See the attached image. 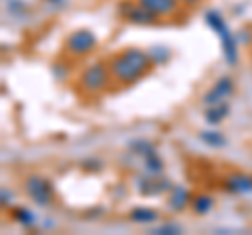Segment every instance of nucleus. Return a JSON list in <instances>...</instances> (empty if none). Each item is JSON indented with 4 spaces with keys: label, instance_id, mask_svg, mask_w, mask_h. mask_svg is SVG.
Instances as JSON below:
<instances>
[{
    "label": "nucleus",
    "instance_id": "2",
    "mask_svg": "<svg viewBox=\"0 0 252 235\" xmlns=\"http://www.w3.org/2000/svg\"><path fill=\"white\" fill-rule=\"evenodd\" d=\"M206 23L210 26V29H215L217 36L220 38L223 57L227 61V65H235V63H238V44H235V38L231 34V29L227 28L225 19L220 17L217 11H210V13H206Z\"/></svg>",
    "mask_w": 252,
    "mask_h": 235
},
{
    "label": "nucleus",
    "instance_id": "8",
    "mask_svg": "<svg viewBox=\"0 0 252 235\" xmlns=\"http://www.w3.org/2000/svg\"><path fill=\"white\" fill-rule=\"evenodd\" d=\"M139 4H143L147 11H152L156 17L160 15H170L177 11L179 0H139Z\"/></svg>",
    "mask_w": 252,
    "mask_h": 235
},
{
    "label": "nucleus",
    "instance_id": "1",
    "mask_svg": "<svg viewBox=\"0 0 252 235\" xmlns=\"http://www.w3.org/2000/svg\"><path fill=\"white\" fill-rule=\"evenodd\" d=\"M152 63L154 61L149 57V53L141 51V49H126L112 57V61H109V72H112V76L118 82L130 84V82L139 80L143 74H147Z\"/></svg>",
    "mask_w": 252,
    "mask_h": 235
},
{
    "label": "nucleus",
    "instance_id": "14",
    "mask_svg": "<svg viewBox=\"0 0 252 235\" xmlns=\"http://www.w3.org/2000/svg\"><path fill=\"white\" fill-rule=\"evenodd\" d=\"M191 206H193V212L198 214H206L212 210V206H215V202H212L210 195H198V198L191 200Z\"/></svg>",
    "mask_w": 252,
    "mask_h": 235
},
{
    "label": "nucleus",
    "instance_id": "3",
    "mask_svg": "<svg viewBox=\"0 0 252 235\" xmlns=\"http://www.w3.org/2000/svg\"><path fill=\"white\" fill-rule=\"evenodd\" d=\"M109 76H112V72H109V65H105V63H93L91 67H86L82 72V76H80L82 90L91 92V95H94V92H101L109 84Z\"/></svg>",
    "mask_w": 252,
    "mask_h": 235
},
{
    "label": "nucleus",
    "instance_id": "12",
    "mask_svg": "<svg viewBox=\"0 0 252 235\" xmlns=\"http://www.w3.org/2000/svg\"><path fill=\"white\" fill-rule=\"evenodd\" d=\"M229 114V105H227V101L225 103H217V105H208L206 109V122L208 124H219V122H223L225 120V116Z\"/></svg>",
    "mask_w": 252,
    "mask_h": 235
},
{
    "label": "nucleus",
    "instance_id": "21",
    "mask_svg": "<svg viewBox=\"0 0 252 235\" xmlns=\"http://www.w3.org/2000/svg\"><path fill=\"white\" fill-rule=\"evenodd\" d=\"M51 2H57V0H51Z\"/></svg>",
    "mask_w": 252,
    "mask_h": 235
},
{
    "label": "nucleus",
    "instance_id": "5",
    "mask_svg": "<svg viewBox=\"0 0 252 235\" xmlns=\"http://www.w3.org/2000/svg\"><path fill=\"white\" fill-rule=\"evenodd\" d=\"M65 46L72 55L82 57V55H89L94 51V46H97V36H94L91 29H76V32H72L67 36Z\"/></svg>",
    "mask_w": 252,
    "mask_h": 235
},
{
    "label": "nucleus",
    "instance_id": "19",
    "mask_svg": "<svg viewBox=\"0 0 252 235\" xmlns=\"http://www.w3.org/2000/svg\"><path fill=\"white\" fill-rule=\"evenodd\" d=\"M179 231H181V227H179V225L168 223V225H160L158 229H152L149 233H156V235H175V233H179Z\"/></svg>",
    "mask_w": 252,
    "mask_h": 235
},
{
    "label": "nucleus",
    "instance_id": "20",
    "mask_svg": "<svg viewBox=\"0 0 252 235\" xmlns=\"http://www.w3.org/2000/svg\"><path fill=\"white\" fill-rule=\"evenodd\" d=\"M179 2H185V4H198L200 0H179Z\"/></svg>",
    "mask_w": 252,
    "mask_h": 235
},
{
    "label": "nucleus",
    "instance_id": "13",
    "mask_svg": "<svg viewBox=\"0 0 252 235\" xmlns=\"http://www.w3.org/2000/svg\"><path fill=\"white\" fill-rule=\"evenodd\" d=\"M200 139L206 145H210V147H223L227 143V139L220 135V132H217V130H202L200 132Z\"/></svg>",
    "mask_w": 252,
    "mask_h": 235
},
{
    "label": "nucleus",
    "instance_id": "10",
    "mask_svg": "<svg viewBox=\"0 0 252 235\" xmlns=\"http://www.w3.org/2000/svg\"><path fill=\"white\" fill-rule=\"evenodd\" d=\"M189 204H191V195H189V191L185 187H172L170 198H168V206L172 210H177V212H181V210L187 208Z\"/></svg>",
    "mask_w": 252,
    "mask_h": 235
},
{
    "label": "nucleus",
    "instance_id": "18",
    "mask_svg": "<svg viewBox=\"0 0 252 235\" xmlns=\"http://www.w3.org/2000/svg\"><path fill=\"white\" fill-rule=\"evenodd\" d=\"M13 216H15V221H19L21 225H26V227L34 225V214H32L30 210H26V208H17V210H13Z\"/></svg>",
    "mask_w": 252,
    "mask_h": 235
},
{
    "label": "nucleus",
    "instance_id": "16",
    "mask_svg": "<svg viewBox=\"0 0 252 235\" xmlns=\"http://www.w3.org/2000/svg\"><path fill=\"white\" fill-rule=\"evenodd\" d=\"M143 162H145L147 172H152V175H160L162 172V160L158 158V153L147 155V158H143Z\"/></svg>",
    "mask_w": 252,
    "mask_h": 235
},
{
    "label": "nucleus",
    "instance_id": "17",
    "mask_svg": "<svg viewBox=\"0 0 252 235\" xmlns=\"http://www.w3.org/2000/svg\"><path fill=\"white\" fill-rule=\"evenodd\" d=\"M130 149H132V151H137V153H141L143 158H147V155L156 153L154 145H152V143H147V141H135V143H130Z\"/></svg>",
    "mask_w": 252,
    "mask_h": 235
},
{
    "label": "nucleus",
    "instance_id": "6",
    "mask_svg": "<svg viewBox=\"0 0 252 235\" xmlns=\"http://www.w3.org/2000/svg\"><path fill=\"white\" fill-rule=\"evenodd\" d=\"M233 90H235V84L231 78H219V80L212 84V88L204 95V103L206 105H217V103H225L227 99H229L233 95Z\"/></svg>",
    "mask_w": 252,
    "mask_h": 235
},
{
    "label": "nucleus",
    "instance_id": "11",
    "mask_svg": "<svg viewBox=\"0 0 252 235\" xmlns=\"http://www.w3.org/2000/svg\"><path fill=\"white\" fill-rule=\"evenodd\" d=\"M158 210H154V208H132L130 210V214H128V218L132 223H143V225H149V223H154V221H158Z\"/></svg>",
    "mask_w": 252,
    "mask_h": 235
},
{
    "label": "nucleus",
    "instance_id": "7",
    "mask_svg": "<svg viewBox=\"0 0 252 235\" xmlns=\"http://www.w3.org/2000/svg\"><path fill=\"white\" fill-rule=\"evenodd\" d=\"M122 13L130 23H139V26H149V23H154L158 19L156 15L152 11H147L143 4H128L122 9Z\"/></svg>",
    "mask_w": 252,
    "mask_h": 235
},
{
    "label": "nucleus",
    "instance_id": "15",
    "mask_svg": "<svg viewBox=\"0 0 252 235\" xmlns=\"http://www.w3.org/2000/svg\"><path fill=\"white\" fill-rule=\"evenodd\" d=\"M139 189H141V193L152 195V193H162V191L170 189V185L166 181H143V185H141Z\"/></svg>",
    "mask_w": 252,
    "mask_h": 235
},
{
    "label": "nucleus",
    "instance_id": "4",
    "mask_svg": "<svg viewBox=\"0 0 252 235\" xmlns=\"http://www.w3.org/2000/svg\"><path fill=\"white\" fill-rule=\"evenodd\" d=\"M26 193L38 204V206H49L53 202V187L40 175H30L26 178Z\"/></svg>",
    "mask_w": 252,
    "mask_h": 235
},
{
    "label": "nucleus",
    "instance_id": "9",
    "mask_svg": "<svg viewBox=\"0 0 252 235\" xmlns=\"http://www.w3.org/2000/svg\"><path fill=\"white\" fill-rule=\"evenodd\" d=\"M227 189L233 193H250L252 191V176L242 175V172H233L227 178Z\"/></svg>",
    "mask_w": 252,
    "mask_h": 235
}]
</instances>
